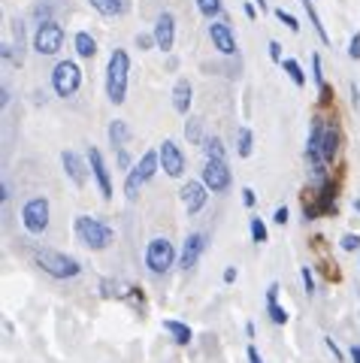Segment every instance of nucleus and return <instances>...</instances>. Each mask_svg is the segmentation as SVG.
<instances>
[{
    "label": "nucleus",
    "instance_id": "obj_25",
    "mask_svg": "<svg viewBox=\"0 0 360 363\" xmlns=\"http://www.w3.org/2000/svg\"><path fill=\"white\" fill-rule=\"evenodd\" d=\"M9 28H13V55H16V61L13 67H21L25 64V25L21 21H9Z\"/></svg>",
    "mask_w": 360,
    "mask_h": 363
},
{
    "label": "nucleus",
    "instance_id": "obj_12",
    "mask_svg": "<svg viewBox=\"0 0 360 363\" xmlns=\"http://www.w3.org/2000/svg\"><path fill=\"white\" fill-rule=\"evenodd\" d=\"M157 155H161V169H164L167 176L179 179V176L185 173V155H182V149H179L173 140H164L161 149H157Z\"/></svg>",
    "mask_w": 360,
    "mask_h": 363
},
{
    "label": "nucleus",
    "instance_id": "obj_7",
    "mask_svg": "<svg viewBox=\"0 0 360 363\" xmlns=\"http://www.w3.org/2000/svg\"><path fill=\"white\" fill-rule=\"evenodd\" d=\"M176 264V248L170 240H164V236H157V240H152L149 245H145V267H149L154 276H161V272H167Z\"/></svg>",
    "mask_w": 360,
    "mask_h": 363
},
{
    "label": "nucleus",
    "instance_id": "obj_35",
    "mask_svg": "<svg viewBox=\"0 0 360 363\" xmlns=\"http://www.w3.org/2000/svg\"><path fill=\"white\" fill-rule=\"evenodd\" d=\"M276 18L282 21V25H285L291 33H300V21H297L294 16H291V13H285V9H276Z\"/></svg>",
    "mask_w": 360,
    "mask_h": 363
},
{
    "label": "nucleus",
    "instance_id": "obj_6",
    "mask_svg": "<svg viewBox=\"0 0 360 363\" xmlns=\"http://www.w3.org/2000/svg\"><path fill=\"white\" fill-rule=\"evenodd\" d=\"M324 121L321 116H315L309 124V140H306V157L312 164V173L315 179H327V164H324V155H321V140H324Z\"/></svg>",
    "mask_w": 360,
    "mask_h": 363
},
{
    "label": "nucleus",
    "instance_id": "obj_49",
    "mask_svg": "<svg viewBox=\"0 0 360 363\" xmlns=\"http://www.w3.org/2000/svg\"><path fill=\"white\" fill-rule=\"evenodd\" d=\"M0 104H4V106L9 104V88H6V85H4V88H0Z\"/></svg>",
    "mask_w": 360,
    "mask_h": 363
},
{
    "label": "nucleus",
    "instance_id": "obj_29",
    "mask_svg": "<svg viewBox=\"0 0 360 363\" xmlns=\"http://www.w3.org/2000/svg\"><path fill=\"white\" fill-rule=\"evenodd\" d=\"M252 152H254V136H252L249 128H240V130H236V155L249 157Z\"/></svg>",
    "mask_w": 360,
    "mask_h": 363
},
{
    "label": "nucleus",
    "instance_id": "obj_9",
    "mask_svg": "<svg viewBox=\"0 0 360 363\" xmlns=\"http://www.w3.org/2000/svg\"><path fill=\"white\" fill-rule=\"evenodd\" d=\"M64 45V28L58 21H40L37 25V33H33V49L40 55H58Z\"/></svg>",
    "mask_w": 360,
    "mask_h": 363
},
{
    "label": "nucleus",
    "instance_id": "obj_16",
    "mask_svg": "<svg viewBox=\"0 0 360 363\" xmlns=\"http://www.w3.org/2000/svg\"><path fill=\"white\" fill-rule=\"evenodd\" d=\"M209 37H212V45H215L221 55H236V37H233L230 25H224V21H212Z\"/></svg>",
    "mask_w": 360,
    "mask_h": 363
},
{
    "label": "nucleus",
    "instance_id": "obj_47",
    "mask_svg": "<svg viewBox=\"0 0 360 363\" xmlns=\"http://www.w3.org/2000/svg\"><path fill=\"white\" fill-rule=\"evenodd\" d=\"M233 279H236V267H227V269H224V281H227V285H230Z\"/></svg>",
    "mask_w": 360,
    "mask_h": 363
},
{
    "label": "nucleus",
    "instance_id": "obj_8",
    "mask_svg": "<svg viewBox=\"0 0 360 363\" xmlns=\"http://www.w3.org/2000/svg\"><path fill=\"white\" fill-rule=\"evenodd\" d=\"M21 224H25V230L40 236L46 233L49 227V200L46 197H30L25 203V209H21Z\"/></svg>",
    "mask_w": 360,
    "mask_h": 363
},
{
    "label": "nucleus",
    "instance_id": "obj_42",
    "mask_svg": "<svg viewBox=\"0 0 360 363\" xmlns=\"http://www.w3.org/2000/svg\"><path fill=\"white\" fill-rule=\"evenodd\" d=\"M324 345H327V348L333 351V357H336V363H342V360H345V354H342V351H339V345H336V342H333V339H324Z\"/></svg>",
    "mask_w": 360,
    "mask_h": 363
},
{
    "label": "nucleus",
    "instance_id": "obj_4",
    "mask_svg": "<svg viewBox=\"0 0 360 363\" xmlns=\"http://www.w3.org/2000/svg\"><path fill=\"white\" fill-rule=\"evenodd\" d=\"M312 197L303 200V215H306V221H315L318 215H333L336 212V185L333 179H318L315 182V188L309 191Z\"/></svg>",
    "mask_w": 360,
    "mask_h": 363
},
{
    "label": "nucleus",
    "instance_id": "obj_51",
    "mask_svg": "<svg viewBox=\"0 0 360 363\" xmlns=\"http://www.w3.org/2000/svg\"><path fill=\"white\" fill-rule=\"evenodd\" d=\"M351 360H354V363H360V345H354V348H351Z\"/></svg>",
    "mask_w": 360,
    "mask_h": 363
},
{
    "label": "nucleus",
    "instance_id": "obj_31",
    "mask_svg": "<svg viewBox=\"0 0 360 363\" xmlns=\"http://www.w3.org/2000/svg\"><path fill=\"white\" fill-rule=\"evenodd\" d=\"M282 67H285V73L291 76V82H294L297 88L306 85V73H303V67H300L294 58H285V61H282Z\"/></svg>",
    "mask_w": 360,
    "mask_h": 363
},
{
    "label": "nucleus",
    "instance_id": "obj_22",
    "mask_svg": "<svg viewBox=\"0 0 360 363\" xmlns=\"http://www.w3.org/2000/svg\"><path fill=\"white\" fill-rule=\"evenodd\" d=\"M164 330L170 333V339L176 345H188L191 339H194V333H191V327L185 324V321H176V318H167L164 321Z\"/></svg>",
    "mask_w": 360,
    "mask_h": 363
},
{
    "label": "nucleus",
    "instance_id": "obj_1",
    "mask_svg": "<svg viewBox=\"0 0 360 363\" xmlns=\"http://www.w3.org/2000/svg\"><path fill=\"white\" fill-rule=\"evenodd\" d=\"M128 73H130L128 52L125 49H112L109 64H106V97L116 106L128 100Z\"/></svg>",
    "mask_w": 360,
    "mask_h": 363
},
{
    "label": "nucleus",
    "instance_id": "obj_28",
    "mask_svg": "<svg viewBox=\"0 0 360 363\" xmlns=\"http://www.w3.org/2000/svg\"><path fill=\"white\" fill-rule=\"evenodd\" d=\"M203 152H206V161H227V152H224V143L218 136H206Z\"/></svg>",
    "mask_w": 360,
    "mask_h": 363
},
{
    "label": "nucleus",
    "instance_id": "obj_19",
    "mask_svg": "<svg viewBox=\"0 0 360 363\" xmlns=\"http://www.w3.org/2000/svg\"><path fill=\"white\" fill-rule=\"evenodd\" d=\"M191 100H194V88H191L188 79H179L173 85V106H176L179 116H188L191 112Z\"/></svg>",
    "mask_w": 360,
    "mask_h": 363
},
{
    "label": "nucleus",
    "instance_id": "obj_23",
    "mask_svg": "<svg viewBox=\"0 0 360 363\" xmlns=\"http://www.w3.org/2000/svg\"><path fill=\"white\" fill-rule=\"evenodd\" d=\"M73 45H76V55L79 58H85V61H91L97 55V43H94V37L88 30H79L73 37Z\"/></svg>",
    "mask_w": 360,
    "mask_h": 363
},
{
    "label": "nucleus",
    "instance_id": "obj_38",
    "mask_svg": "<svg viewBox=\"0 0 360 363\" xmlns=\"http://www.w3.org/2000/svg\"><path fill=\"white\" fill-rule=\"evenodd\" d=\"M339 245L345 248V252H357V248H360V236L357 233H345Z\"/></svg>",
    "mask_w": 360,
    "mask_h": 363
},
{
    "label": "nucleus",
    "instance_id": "obj_37",
    "mask_svg": "<svg viewBox=\"0 0 360 363\" xmlns=\"http://www.w3.org/2000/svg\"><path fill=\"white\" fill-rule=\"evenodd\" d=\"M300 279H303V288H306V294H315V276H312V267H300Z\"/></svg>",
    "mask_w": 360,
    "mask_h": 363
},
{
    "label": "nucleus",
    "instance_id": "obj_13",
    "mask_svg": "<svg viewBox=\"0 0 360 363\" xmlns=\"http://www.w3.org/2000/svg\"><path fill=\"white\" fill-rule=\"evenodd\" d=\"M179 197H182V206H185L188 215H197L206 206L209 188L203 185V182H188V185H182V191H179Z\"/></svg>",
    "mask_w": 360,
    "mask_h": 363
},
{
    "label": "nucleus",
    "instance_id": "obj_40",
    "mask_svg": "<svg viewBox=\"0 0 360 363\" xmlns=\"http://www.w3.org/2000/svg\"><path fill=\"white\" fill-rule=\"evenodd\" d=\"M348 55H351L354 61H360V33H354L351 43H348Z\"/></svg>",
    "mask_w": 360,
    "mask_h": 363
},
{
    "label": "nucleus",
    "instance_id": "obj_21",
    "mask_svg": "<svg viewBox=\"0 0 360 363\" xmlns=\"http://www.w3.org/2000/svg\"><path fill=\"white\" fill-rule=\"evenodd\" d=\"M109 143H112V149H116V152H128V143H130V128H128V121L116 118V121L109 124Z\"/></svg>",
    "mask_w": 360,
    "mask_h": 363
},
{
    "label": "nucleus",
    "instance_id": "obj_45",
    "mask_svg": "<svg viewBox=\"0 0 360 363\" xmlns=\"http://www.w3.org/2000/svg\"><path fill=\"white\" fill-rule=\"evenodd\" d=\"M242 203H245V206H254V203H257V197H254V191L252 188H242Z\"/></svg>",
    "mask_w": 360,
    "mask_h": 363
},
{
    "label": "nucleus",
    "instance_id": "obj_44",
    "mask_svg": "<svg viewBox=\"0 0 360 363\" xmlns=\"http://www.w3.org/2000/svg\"><path fill=\"white\" fill-rule=\"evenodd\" d=\"M273 221L285 227V224H288V206H279V209H276V215H273Z\"/></svg>",
    "mask_w": 360,
    "mask_h": 363
},
{
    "label": "nucleus",
    "instance_id": "obj_32",
    "mask_svg": "<svg viewBox=\"0 0 360 363\" xmlns=\"http://www.w3.org/2000/svg\"><path fill=\"white\" fill-rule=\"evenodd\" d=\"M185 136H188V140L194 143V145H203V140H206V136H203V121H200V118H188Z\"/></svg>",
    "mask_w": 360,
    "mask_h": 363
},
{
    "label": "nucleus",
    "instance_id": "obj_30",
    "mask_svg": "<svg viewBox=\"0 0 360 363\" xmlns=\"http://www.w3.org/2000/svg\"><path fill=\"white\" fill-rule=\"evenodd\" d=\"M303 9H306V16H309V21H312V28H315V33H318V40L321 43H330V33H327V28L321 25V16L315 13V6H312V0H303Z\"/></svg>",
    "mask_w": 360,
    "mask_h": 363
},
{
    "label": "nucleus",
    "instance_id": "obj_26",
    "mask_svg": "<svg viewBox=\"0 0 360 363\" xmlns=\"http://www.w3.org/2000/svg\"><path fill=\"white\" fill-rule=\"evenodd\" d=\"M145 185V179L140 176V169H137V164H133L130 169H128V179H125V197L133 203V200H137L140 197V188Z\"/></svg>",
    "mask_w": 360,
    "mask_h": 363
},
{
    "label": "nucleus",
    "instance_id": "obj_27",
    "mask_svg": "<svg viewBox=\"0 0 360 363\" xmlns=\"http://www.w3.org/2000/svg\"><path fill=\"white\" fill-rule=\"evenodd\" d=\"M157 167H161V155H157V152H145L140 161H137V169H140V176H142L145 182H149V179L157 173Z\"/></svg>",
    "mask_w": 360,
    "mask_h": 363
},
{
    "label": "nucleus",
    "instance_id": "obj_43",
    "mask_svg": "<svg viewBox=\"0 0 360 363\" xmlns=\"http://www.w3.org/2000/svg\"><path fill=\"white\" fill-rule=\"evenodd\" d=\"M137 45H140V49H152V45H157V43H154V37H149V33H140Z\"/></svg>",
    "mask_w": 360,
    "mask_h": 363
},
{
    "label": "nucleus",
    "instance_id": "obj_18",
    "mask_svg": "<svg viewBox=\"0 0 360 363\" xmlns=\"http://www.w3.org/2000/svg\"><path fill=\"white\" fill-rule=\"evenodd\" d=\"M339 145H342V133L336 124H324V140H321V155H324V164H333L336 157H339Z\"/></svg>",
    "mask_w": 360,
    "mask_h": 363
},
{
    "label": "nucleus",
    "instance_id": "obj_36",
    "mask_svg": "<svg viewBox=\"0 0 360 363\" xmlns=\"http://www.w3.org/2000/svg\"><path fill=\"white\" fill-rule=\"evenodd\" d=\"M312 76H315V85H327L324 82V70H321V55H312Z\"/></svg>",
    "mask_w": 360,
    "mask_h": 363
},
{
    "label": "nucleus",
    "instance_id": "obj_5",
    "mask_svg": "<svg viewBox=\"0 0 360 363\" xmlns=\"http://www.w3.org/2000/svg\"><path fill=\"white\" fill-rule=\"evenodd\" d=\"M52 88L58 97H73L79 88H82V70H79L76 61H61L52 70Z\"/></svg>",
    "mask_w": 360,
    "mask_h": 363
},
{
    "label": "nucleus",
    "instance_id": "obj_20",
    "mask_svg": "<svg viewBox=\"0 0 360 363\" xmlns=\"http://www.w3.org/2000/svg\"><path fill=\"white\" fill-rule=\"evenodd\" d=\"M279 281H273V285L266 288V315H269V321L273 324H288V312L279 306Z\"/></svg>",
    "mask_w": 360,
    "mask_h": 363
},
{
    "label": "nucleus",
    "instance_id": "obj_48",
    "mask_svg": "<svg viewBox=\"0 0 360 363\" xmlns=\"http://www.w3.org/2000/svg\"><path fill=\"white\" fill-rule=\"evenodd\" d=\"M0 200H9V182H4V185H0Z\"/></svg>",
    "mask_w": 360,
    "mask_h": 363
},
{
    "label": "nucleus",
    "instance_id": "obj_24",
    "mask_svg": "<svg viewBox=\"0 0 360 363\" xmlns=\"http://www.w3.org/2000/svg\"><path fill=\"white\" fill-rule=\"evenodd\" d=\"M91 6L97 9L100 16H125L130 9V0H91Z\"/></svg>",
    "mask_w": 360,
    "mask_h": 363
},
{
    "label": "nucleus",
    "instance_id": "obj_39",
    "mask_svg": "<svg viewBox=\"0 0 360 363\" xmlns=\"http://www.w3.org/2000/svg\"><path fill=\"white\" fill-rule=\"evenodd\" d=\"M318 94H321V97H318V104H321V106H330V104H333V88H330V85H321V88H318Z\"/></svg>",
    "mask_w": 360,
    "mask_h": 363
},
{
    "label": "nucleus",
    "instance_id": "obj_11",
    "mask_svg": "<svg viewBox=\"0 0 360 363\" xmlns=\"http://www.w3.org/2000/svg\"><path fill=\"white\" fill-rule=\"evenodd\" d=\"M206 245H209L206 233H188V240H185V245H182V255H179V267H182L185 272L194 269V267L200 264V257H203Z\"/></svg>",
    "mask_w": 360,
    "mask_h": 363
},
{
    "label": "nucleus",
    "instance_id": "obj_10",
    "mask_svg": "<svg viewBox=\"0 0 360 363\" xmlns=\"http://www.w3.org/2000/svg\"><path fill=\"white\" fill-rule=\"evenodd\" d=\"M203 185L212 191V194H224V191H230L233 176H230L227 161H206L203 164Z\"/></svg>",
    "mask_w": 360,
    "mask_h": 363
},
{
    "label": "nucleus",
    "instance_id": "obj_14",
    "mask_svg": "<svg viewBox=\"0 0 360 363\" xmlns=\"http://www.w3.org/2000/svg\"><path fill=\"white\" fill-rule=\"evenodd\" d=\"M152 37L157 43V49L173 52V45H176V16L173 13H161V16H157Z\"/></svg>",
    "mask_w": 360,
    "mask_h": 363
},
{
    "label": "nucleus",
    "instance_id": "obj_33",
    "mask_svg": "<svg viewBox=\"0 0 360 363\" xmlns=\"http://www.w3.org/2000/svg\"><path fill=\"white\" fill-rule=\"evenodd\" d=\"M197 9H200V16H206L212 21L221 13V0H197Z\"/></svg>",
    "mask_w": 360,
    "mask_h": 363
},
{
    "label": "nucleus",
    "instance_id": "obj_15",
    "mask_svg": "<svg viewBox=\"0 0 360 363\" xmlns=\"http://www.w3.org/2000/svg\"><path fill=\"white\" fill-rule=\"evenodd\" d=\"M88 164H91V173L97 179V188H100V197L103 200H112V179H109V169H106V161L103 155H100V149H88Z\"/></svg>",
    "mask_w": 360,
    "mask_h": 363
},
{
    "label": "nucleus",
    "instance_id": "obj_41",
    "mask_svg": "<svg viewBox=\"0 0 360 363\" xmlns=\"http://www.w3.org/2000/svg\"><path fill=\"white\" fill-rule=\"evenodd\" d=\"M269 58H273L276 64H282V45H279L276 40H273V43H269Z\"/></svg>",
    "mask_w": 360,
    "mask_h": 363
},
{
    "label": "nucleus",
    "instance_id": "obj_3",
    "mask_svg": "<svg viewBox=\"0 0 360 363\" xmlns=\"http://www.w3.org/2000/svg\"><path fill=\"white\" fill-rule=\"evenodd\" d=\"M33 260H37V267L52 279H76L79 272H82V264H79L76 257L64 255V252H52V248H37Z\"/></svg>",
    "mask_w": 360,
    "mask_h": 363
},
{
    "label": "nucleus",
    "instance_id": "obj_34",
    "mask_svg": "<svg viewBox=\"0 0 360 363\" xmlns=\"http://www.w3.org/2000/svg\"><path fill=\"white\" fill-rule=\"evenodd\" d=\"M249 227H252V240H254L257 245H264V242L269 240V233H266V224H264L261 218H252V224H249Z\"/></svg>",
    "mask_w": 360,
    "mask_h": 363
},
{
    "label": "nucleus",
    "instance_id": "obj_52",
    "mask_svg": "<svg viewBox=\"0 0 360 363\" xmlns=\"http://www.w3.org/2000/svg\"><path fill=\"white\" fill-rule=\"evenodd\" d=\"M354 209H357V215H360V197H357V200H354Z\"/></svg>",
    "mask_w": 360,
    "mask_h": 363
},
{
    "label": "nucleus",
    "instance_id": "obj_46",
    "mask_svg": "<svg viewBox=\"0 0 360 363\" xmlns=\"http://www.w3.org/2000/svg\"><path fill=\"white\" fill-rule=\"evenodd\" d=\"M249 363H264V357H261V351H257L254 345H249Z\"/></svg>",
    "mask_w": 360,
    "mask_h": 363
},
{
    "label": "nucleus",
    "instance_id": "obj_50",
    "mask_svg": "<svg viewBox=\"0 0 360 363\" xmlns=\"http://www.w3.org/2000/svg\"><path fill=\"white\" fill-rule=\"evenodd\" d=\"M242 9H245V16H249V18H254V16H257V9H254V4H245Z\"/></svg>",
    "mask_w": 360,
    "mask_h": 363
},
{
    "label": "nucleus",
    "instance_id": "obj_17",
    "mask_svg": "<svg viewBox=\"0 0 360 363\" xmlns=\"http://www.w3.org/2000/svg\"><path fill=\"white\" fill-rule=\"evenodd\" d=\"M61 164H64V169H67V176H70L73 185H76V188H85V182H88V167H91V164H85L76 152H64V155H61Z\"/></svg>",
    "mask_w": 360,
    "mask_h": 363
},
{
    "label": "nucleus",
    "instance_id": "obj_2",
    "mask_svg": "<svg viewBox=\"0 0 360 363\" xmlns=\"http://www.w3.org/2000/svg\"><path fill=\"white\" fill-rule=\"evenodd\" d=\"M73 230H76V240L85 248H91V252H103L112 242V227L100 218H91V215H76Z\"/></svg>",
    "mask_w": 360,
    "mask_h": 363
}]
</instances>
